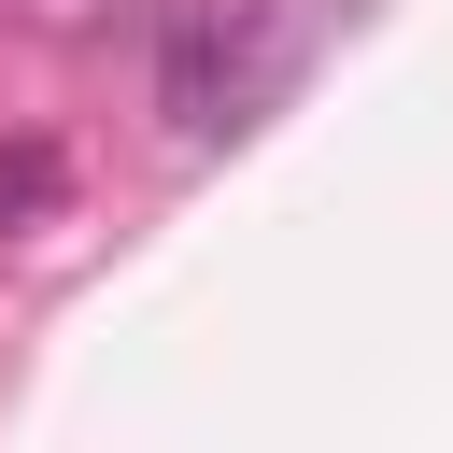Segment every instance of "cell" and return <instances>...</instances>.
Here are the masks:
<instances>
[{
    "mask_svg": "<svg viewBox=\"0 0 453 453\" xmlns=\"http://www.w3.org/2000/svg\"><path fill=\"white\" fill-rule=\"evenodd\" d=\"M269 71H283V28H241V42H226V28L198 14V28L170 42V113H184V127H241V99H255Z\"/></svg>",
    "mask_w": 453,
    "mask_h": 453,
    "instance_id": "cell-1",
    "label": "cell"
},
{
    "mask_svg": "<svg viewBox=\"0 0 453 453\" xmlns=\"http://www.w3.org/2000/svg\"><path fill=\"white\" fill-rule=\"evenodd\" d=\"M42 198H57V156H42V142H14V156H0V226H28Z\"/></svg>",
    "mask_w": 453,
    "mask_h": 453,
    "instance_id": "cell-2",
    "label": "cell"
}]
</instances>
